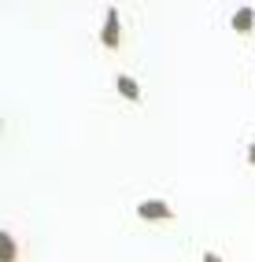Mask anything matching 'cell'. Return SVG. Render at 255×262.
Here are the masks:
<instances>
[{"mask_svg":"<svg viewBox=\"0 0 255 262\" xmlns=\"http://www.w3.org/2000/svg\"><path fill=\"white\" fill-rule=\"evenodd\" d=\"M100 45H104L108 52H115L118 45H122V15H118V8H108L104 23H100Z\"/></svg>","mask_w":255,"mask_h":262,"instance_id":"1","label":"cell"},{"mask_svg":"<svg viewBox=\"0 0 255 262\" xmlns=\"http://www.w3.org/2000/svg\"><path fill=\"white\" fill-rule=\"evenodd\" d=\"M137 218L152 222V225H163V222H174V207L166 200H141L137 203Z\"/></svg>","mask_w":255,"mask_h":262,"instance_id":"2","label":"cell"},{"mask_svg":"<svg viewBox=\"0 0 255 262\" xmlns=\"http://www.w3.org/2000/svg\"><path fill=\"white\" fill-rule=\"evenodd\" d=\"M229 26H233V33H237V37H248V33L255 30V8L241 4V8L233 11V19H229Z\"/></svg>","mask_w":255,"mask_h":262,"instance_id":"3","label":"cell"},{"mask_svg":"<svg viewBox=\"0 0 255 262\" xmlns=\"http://www.w3.org/2000/svg\"><path fill=\"white\" fill-rule=\"evenodd\" d=\"M115 93L122 100H130V103H141V85H137V78H130V74H115Z\"/></svg>","mask_w":255,"mask_h":262,"instance_id":"4","label":"cell"},{"mask_svg":"<svg viewBox=\"0 0 255 262\" xmlns=\"http://www.w3.org/2000/svg\"><path fill=\"white\" fill-rule=\"evenodd\" d=\"M15 258H19V240L8 229H0V262H15Z\"/></svg>","mask_w":255,"mask_h":262,"instance_id":"5","label":"cell"},{"mask_svg":"<svg viewBox=\"0 0 255 262\" xmlns=\"http://www.w3.org/2000/svg\"><path fill=\"white\" fill-rule=\"evenodd\" d=\"M203 262H222V255L218 251H203Z\"/></svg>","mask_w":255,"mask_h":262,"instance_id":"6","label":"cell"},{"mask_svg":"<svg viewBox=\"0 0 255 262\" xmlns=\"http://www.w3.org/2000/svg\"><path fill=\"white\" fill-rule=\"evenodd\" d=\"M248 163H251V166H255V144H251V148H248Z\"/></svg>","mask_w":255,"mask_h":262,"instance_id":"7","label":"cell"}]
</instances>
